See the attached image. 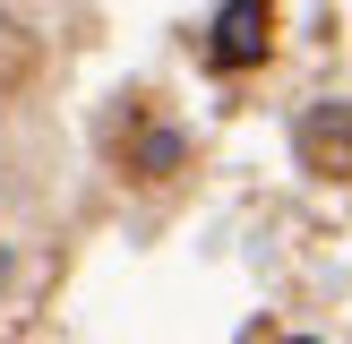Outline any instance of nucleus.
<instances>
[{
	"label": "nucleus",
	"mask_w": 352,
	"mask_h": 344,
	"mask_svg": "<svg viewBox=\"0 0 352 344\" xmlns=\"http://www.w3.org/2000/svg\"><path fill=\"white\" fill-rule=\"evenodd\" d=\"M292 147H301L309 172H336V181H352V103H344V95L309 103V112L292 120Z\"/></svg>",
	"instance_id": "obj_1"
},
{
	"label": "nucleus",
	"mask_w": 352,
	"mask_h": 344,
	"mask_svg": "<svg viewBox=\"0 0 352 344\" xmlns=\"http://www.w3.org/2000/svg\"><path fill=\"white\" fill-rule=\"evenodd\" d=\"M275 43V0H223L215 9V69H258Z\"/></svg>",
	"instance_id": "obj_2"
},
{
	"label": "nucleus",
	"mask_w": 352,
	"mask_h": 344,
	"mask_svg": "<svg viewBox=\"0 0 352 344\" xmlns=\"http://www.w3.org/2000/svg\"><path fill=\"white\" fill-rule=\"evenodd\" d=\"M181 155H189V138L181 129H138V147H129V172H146V181H164V172H181Z\"/></svg>",
	"instance_id": "obj_3"
},
{
	"label": "nucleus",
	"mask_w": 352,
	"mask_h": 344,
	"mask_svg": "<svg viewBox=\"0 0 352 344\" xmlns=\"http://www.w3.org/2000/svg\"><path fill=\"white\" fill-rule=\"evenodd\" d=\"M284 344H318V336H284Z\"/></svg>",
	"instance_id": "obj_4"
}]
</instances>
